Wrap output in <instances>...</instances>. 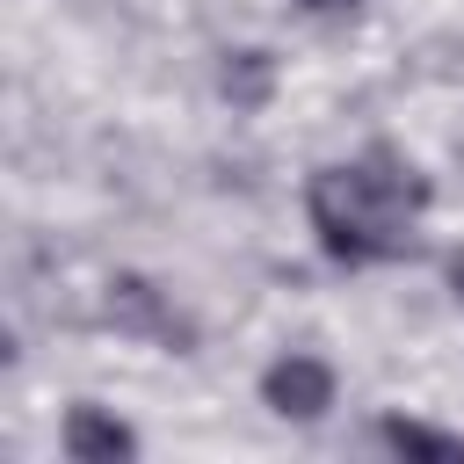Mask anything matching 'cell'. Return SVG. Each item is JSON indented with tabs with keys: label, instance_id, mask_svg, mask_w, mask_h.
Instances as JSON below:
<instances>
[{
	"label": "cell",
	"instance_id": "obj_1",
	"mask_svg": "<svg viewBox=\"0 0 464 464\" xmlns=\"http://www.w3.org/2000/svg\"><path fill=\"white\" fill-rule=\"evenodd\" d=\"M420 210H428V174L392 145H370L355 160H326L304 181V218L319 232V254L341 268H377V261L413 254Z\"/></svg>",
	"mask_w": 464,
	"mask_h": 464
},
{
	"label": "cell",
	"instance_id": "obj_2",
	"mask_svg": "<svg viewBox=\"0 0 464 464\" xmlns=\"http://www.w3.org/2000/svg\"><path fill=\"white\" fill-rule=\"evenodd\" d=\"M102 319H109L116 334L152 341V348H174V355L196 348V319H188L152 276H130V268H116V276L102 283Z\"/></svg>",
	"mask_w": 464,
	"mask_h": 464
},
{
	"label": "cell",
	"instance_id": "obj_3",
	"mask_svg": "<svg viewBox=\"0 0 464 464\" xmlns=\"http://www.w3.org/2000/svg\"><path fill=\"white\" fill-rule=\"evenodd\" d=\"M261 399H268L283 420H319V413L334 406V370H326L319 355L290 348V355H276V362L261 370Z\"/></svg>",
	"mask_w": 464,
	"mask_h": 464
},
{
	"label": "cell",
	"instance_id": "obj_4",
	"mask_svg": "<svg viewBox=\"0 0 464 464\" xmlns=\"http://www.w3.org/2000/svg\"><path fill=\"white\" fill-rule=\"evenodd\" d=\"M65 457L72 464H116V457H138V435L123 428V420H109L102 406H72L65 413Z\"/></svg>",
	"mask_w": 464,
	"mask_h": 464
},
{
	"label": "cell",
	"instance_id": "obj_5",
	"mask_svg": "<svg viewBox=\"0 0 464 464\" xmlns=\"http://www.w3.org/2000/svg\"><path fill=\"white\" fill-rule=\"evenodd\" d=\"M377 435H384L399 457H464V435H442V428H428V420H399V413H392Z\"/></svg>",
	"mask_w": 464,
	"mask_h": 464
},
{
	"label": "cell",
	"instance_id": "obj_6",
	"mask_svg": "<svg viewBox=\"0 0 464 464\" xmlns=\"http://www.w3.org/2000/svg\"><path fill=\"white\" fill-rule=\"evenodd\" d=\"M261 87H268V58H261V51H232V65H225V94L261 102Z\"/></svg>",
	"mask_w": 464,
	"mask_h": 464
},
{
	"label": "cell",
	"instance_id": "obj_7",
	"mask_svg": "<svg viewBox=\"0 0 464 464\" xmlns=\"http://www.w3.org/2000/svg\"><path fill=\"white\" fill-rule=\"evenodd\" d=\"M297 7H304V14H355L362 0H297Z\"/></svg>",
	"mask_w": 464,
	"mask_h": 464
},
{
	"label": "cell",
	"instance_id": "obj_8",
	"mask_svg": "<svg viewBox=\"0 0 464 464\" xmlns=\"http://www.w3.org/2000/svg\"><path fill=\"white\" fill-rule=\"evenodd\" d=\"M442 276H450V297H457V304H464V246H457V254H450V261H442Z\"/></svg>",
	"mask_w": 464,
	"mask_h": 464
}]
</instances>
